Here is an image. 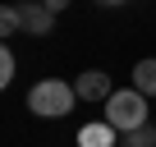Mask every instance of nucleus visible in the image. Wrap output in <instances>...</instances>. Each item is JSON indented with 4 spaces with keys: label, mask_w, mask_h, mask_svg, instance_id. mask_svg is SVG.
<instances>
[{
    "label": "nucleus",
    "mask_w": 156,
    "mask_h": 147,
    "mask_svg": "<svg viewBox=\"0 0 156 147\" xmlns=\"http://www.w3.org/2000/svg\"><path fill=\"white\" fill-rule=\"evenodd\" d=\"M73 101H78V92H73V83H64V78H41V83H32V92H28V110L41 115V120H64V115L73 110Z\"/></svg>",
    "instance_id": "obj_1"
},
{
    "label": "nucleus",
    "mask_w": 156,
    "mask_h": 147,
    "mask_svg": "<svg viewBox=\"0 0 156 147\" xmlns=\"http://www.w3.org/2000/svg\"><path fill=\"white\" fill-rule=\"evenodd\" d=\"M106 124H115L119 133H133V129L151 124L147 120V97L138 88H115V97L106 101Z\"/></svg>",
    "instance_id": "obj_2"
},
{
    "label": "nucleus",
    "mask_w": 156,
    "mask_h": 147,
    "mask_svg": "<svg viewBox=\"0 0 156 147\" xmlns=\"http://www.w3.org/2000/svg\"><path fill=\"white\" fill-rule=\"evenodd\" d=\"M19 23H23V32H32V37H51V28H55V14L41 5V0H19Z\"/></svg>",
    "instance_id": "obj_3"
},
{
    "label": "nucleus",
    "mask_w": 156,
    "mask_h": 147,
    "mask_svg": "<svg viewBox=\"0 0 156 147\" xmlns=\"http://www.w3.org/2000/svg\"><path fill=\"white\" fill-rule=\"evenodd\" d=\"M73 92L83 97V101H110V97H115V88H110V74H106V69H87V74H78Z\"/></svg>",
    "instance_id": "obj_4"
},
{
    "label": "nucleus",
    "mask_w": 156,
    "mask_h": 147,
    "mask_svg": "<svg viewBox=\"0 0 156 147\" xmlns=\"http://www.w3.org/2000/svg\"><path fill=\"white\" fill-rule=\"evenodd\" d=\"M115 124H83V129H78V147H115Z\"/></svg>",
    "instance_id": "obj_5"
},
{
    "label": "nucleus",
    "mask_w": 156,
    "mask_h": 147,
    "mask_svg": "<svg viewBox=\"0 0 156 147\" xmlns=\"http://www.w3.org/2000/svg\"><path fill=\"white\" fill-rule=\"evenodd\" d=\"M133 88H138L147 101L156 97V60H138V64H133Z\"/></svg>",
    "instance_id": "obj_6"
},
{
    "label": "nucleus",
    "mask_w": 156,
    "mask_h": 147,
    "mask_svg": "<svg viewBox=\"0 0 156 147\" xmlns=\"http://www.w3.org/2000/svg\"><path fill=\"white\" fill-rule=\"evenodd\" d=\"M119 147H156V129H151V124H142V129L124 133V142H119Z\"/></svg>",
    "instance_id": "obj_7"
},
{
    "label": "nucleus",
    "mask_w": 156,
    "mask_h": 147,
    "mask_svg": "<svg viewBox=\"0 0 156 147\" xmlns=\"http://www.w3.org/2000/svg\"><path fill=\"white\" fill-rule=\"evenodd\" d=\"M23 23H19V9L14 5H0V37H14Z\"/></svg>",
    "instance_id": "obj_8"
},
{
    "label": "nucleus",
    "mask_w": 156,
    "mask_h": 147,
    "mask_svg": "<svg viewBox=\"0 0 156 147\" xmlns=\"http://www.w3.org/2000/svg\"><path fill=\"white\" fill-rule=\"evenodd\" d=\"M9 78H14V55H9V46L0 41V92L9 88Z\"/></svg>",
    "instance_id": "obj_9"
},
{
    "label": "nucleus",
    "mask_w": 156,
    "mask_h": 147,
    "mask_svg": "<svg viewBox=\"0 0 156 147\" xmlns=\"http://www.w3.org/2000/svg\"><path fill=\"white\" fill-rule=\"evenodd\" d=\"M41 5H46V9H51V14H60V9H64V5H69V0H41Z\"/></svg>",
    "instance_id": "obj_10"
},
{
    "label": "nucleus",
    "mask_w": 156,
    "mask_h": 147,
    "mask_svg": "<svg viewBox=\"0 0 156 147\" xmlns=\"http://www.w3.org/2000/svg\"><path fill=\"white\" fill-rule=\"evenodd\" d=\"M101 5H124V0H101Z\"/></svg>",
    "instance_id": "obj_11"
}]
</instances>
